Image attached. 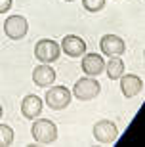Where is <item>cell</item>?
Here are the masks:
<instances>
[{"instance_id":"cell-1","label":"cell","mask_w":145,"mask_h":147,"mask_svg":"<svg viewBox=\"0 0 145 147\" xmlns=\"http://www.w3.org/2000/svg\"><path fill=\"white\" fill-rule=\"evenodd\" d=\"M31 134L34 138V142L48 145V143H54L57 140V126L48 119H36L31 126Z\"/></svg>"},{"instance_id":"cell-2","label":"cell","mask_w":145,"mask_h":147,"mask_svg":"<svg viewBox=\"0 0 145 147\" xmlns=\"http://www.w3.org/2000/svg\"><path fill=\"white\" fill-rule=\"evenodd\" d=\"M59 54H61V48L59 44L52 38H42L34 44V57L42 63H52V61L59 59Z\"/></svg>"},{"instance_id":"cell-3","label":"cell","mask_w":145,"mask_h":147,"mask_svg":"<svg viewBox=\"0 0 145 147\" xmlns=\"http://www.w3.org/2000/svg\"><path fill=\"white\" fill-rule=\"evenodd\" d=\"M99 90H101V86H99V82L94 76H84V78L75 82V88L71 92L75 94V98L80 99V101H90V99H94L99 94Z\"/></svg>"},{"instance_id":"cell-4","label":"cell","mask_w":145,"mask_h":147,"mask_svg":"<svg viewBox=\"0 0 145 147\" xmlns=\"http://www.w3.org/2000/svg\"><path fill=\"white\" fill-rule=\"evenodd\" d=\"M46 103L50 109L61 111L71 103V90L67 86H50L46 92Z\"/></svg>"},{"instance_id":"cell-5","label":"cell","mask_w":145,"mask_h":147,"mask_svg":"<svg viewBox=\"0 0 145 147\" xmlns=\"http://www.w3.org/2000/svg\"><path fill=\"white\" fill-rule=\"evenodd\" d=\"M29 31V23L23 16H8L4 21V33L11 40H19L27 34Z\"/></svg>"},{"instance_id":"cell-6","label":"cell","mask_w":145,"mask_h":147,"mask_svg":"<svg viewBox=\"0 0 145 147\" xmlns=\"http://www.w3.org/2000/svg\"><path fill=\"white\" fill-rule=\"evenodd\" d=\"M94 138L99 143H113L118 138V128L111 120H99L94 126Z\"/></svg>"},{"instance_id":"cell-7","label":"cell","mask_w":145,"mask_h":147,"mask_svg":"<svg viewBox=\"0 0 145 147\" xmlns=\"http://www.w3.org/2000/svg\"><path fill=\"white\" fill-rule=\"evenodd\" d=\"M59 48L63 50L67 55H71V57H80V55L86 54L88 46L80 36H76V34H67V36H63Z\"/></svg>"},{"instance_id":"cell-8","label":"cell","mask_w":145,"mask_h":147,"mask_svg":"<svg viewBox=\"0 0 145 147\" xmlns=\"http://www.w3.org/2000/svg\"><path fill=\"white\" fill-rule=\"evenodd\" d=\"M99 48L105 55L109 57H115V55H122L126 52V44L120 36L117 34H105L101 38V42H99Z\"/></svg>"},{"instance_id":"cell-9","label":"cell","mask_w":145,"mask_h":147,"mask_svg":"<svg viewBox=\"0 0 145 147\" xmlns=\"http://www.w3.org/2000/svg\"><path fill=\"white\" fill-rule=\"evenodd\" d=\"M55 71L50 67V63H40L38 67H34L32 71V82L40 88H50L55 82Z\"/></svg>"},{"instance_id":"cell-10","label":"cell","mask_w":145,"mask_h":147,"mask_svg":"<svg viewBox=\"0 0 145 147\" xmlns=\"http://www.w3.org/2000/svg\"><path fill=\"white\" fill-rule=\"evenodd\" d=\"M80 67H82V71H84V75L97 76L105 71V61H103V57L99 54H84Z\"/></svg>"},{"instance_id":"cell-11","label":"cell","mask_w":145,"mask_h":147,"mask_svg":"<svg viewBox=\"0 0 145 147\" xmlns=\"http://www.w3.org/2000/svg\"><path fill=\"white\" fill-rule=\"evenodd\" d=\"M120 90L124 98H134L143 90V80L138 75H122L120 76Z\"/></svg>"},{"instance_id":"cell-12","label":"cell","mask_w":145,"mask_h":147,"mask_svg":"<svg viewBox=\"0 0 145 147\" xmlns=\"http://www.w3.org/2000/svg\"><path fill=\"white\" fill-rule=\"evenodd\" d=\"M21 113L25 119L32 120L36 119L38 115L42 113V99L38 98V96H34V94H31V96H25L21 101Z\"/></svg>"},{"instance_id":"cell-13","label":"cell","mask_w":145,"mask_h":147,"mask_svg":"<svg viewBox=\"0 0 145 147\" xmlns=\"http://www.w3.org/2000/svg\"><path fill=\"white\" fill-rule=\"evenodd\" d=\"M105 71H107V76L111 80H117V78H120L124 75V61L118 55H115L105 63Z\"/></svg>"},{"instance_id":"cell-14","label":"cell","mask_w":145,"mask_h":147,"mask_svg":"<svg viewBox=\"0 0 145 147\" xmlns=\"http://www.w3.org/2000/svg\"><path fill=\"white\" fill-rule=\"evenodd\" d=\"M13 143V130L8 124H0V147H8Z\"/></svg>"},{"instance_id":"cell-15","label":"cell","mask_w":145,"mask_h":147,"mask_svg":"<svg viewBox=\"0 0 145 147\" xmlns=\"http://www.w3.org/2000/svg\"><path fill=\"white\" fill-rule=\"evenodd\" d=\"M82 6L88 11H99L105 8V0H82Z\"/></svg>"},{"instance_id":"cell-16","label":"cell","mask_w":145,"mask_h":147,"mask_svg":"<svg viewBox=\"0 0 145 147\" xmlns=\"http://www.w3.org/2000/svg\"><path fill=\"white\" fill-rule=\"evenodd\" d=\"M10 8H11V0H0V13H6Z\"/></svg>"},{"instance_id":"cell-17","label":"cell","mask_w":145,"mask_h":147,"mask_svg":"<svg viewBox=\"0 0 145 147\" xmlns=\"http://www.w3.org/2000/svg\"><path fill=\"white\" fill-rule=\"evenodd\" d=\"M0 119H2V105H0Z\"/></svg>"},{"instance_id":"cell-18","label":"cell","mask_w":145,"mask_h":147,"mask_svg":"<svg viewBox=\"0 0 145 147\" xmlns=\"http://www.w3.org/2000/svg\"><path fill=\"white\" fill-rule=\"evenodd\" d=\"M65 2H73V0H65Z\"/></svg>"}]
</instances>
